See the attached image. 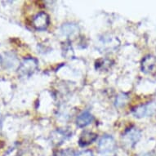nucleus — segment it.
<instances>
[{"label":"nucleus","mask_w":156,"mask_h":156,"mask_svg":"<svg viewBox=\"0 0 156 156\" xmlns=\"http://www.w3.org/2000/svg\"><path fill=\"white\" fill-rule=\"evenodd\" d=\"M98 150L102 156L117 155V144L113 136L110 135L103 136L98 143Z\"/></svg>","instance_id":"1"},{"label":"nucleus","mask_w":156,"mask_h":156,"mask_svg":"<svg viewBox=\"0 0 156 156\" xmlns=\"http://www.w3.org/2000/svg\"><path fill=\"white\" fill-rule=\"evenodd\" d=\"M156 111L155 103H147L145 105H139L133 110V115L136 118H144L151 116Z\"/></svg>","instance_id":"2"},{"label":"nucleus","mask_w":156,"mask_h":156,"mask_svg":"<svg viewBox=\"0 0 156 156\" xmlns=\"http://www.w3.org/2000/svg\"><path fill=\"white\" fill-rule=\"evenodd\" d=\"M50 19L48 15L44 12H38L33 18L32 24L37 30H45L49 26Z\"/></svg>","instance_id":"3"},{"label":"nucleus","mask_w":156,"mask_h":156,"mask_svg":"<svg viewBox=\"0 0 156 156\" xmlns=\"http://www.w3.org/2000/svg\"><path fill=\"white\" fill-rule=\"evenodd\" d=\"M141 138V132L136 128H132L126 131L123 135V142L129 147H133Z\"/></svg>","instance_id":"4"},{"label":"nucleus","mask_w":156,"mask_h":156,"mask_svg":"<svg viewBox=\"0 0 156 156\" xmlns=\"http://www.w3.org/2000/svg\"><path fill=\"white\" fill-rule=\"evenodd\" d=\"M38 67V62L34 58H27L20 67V72L24 75H30Z\"/></svg>","instance_id":"5"},{"label":"nucleus","mask_w":156,"mask_h":156,"mask_svg":"<svg viewBox=\"0 0 156 156\" xmlns=\"http://www.w3.org/2000/svg\"><path fill=\"white\" fill-rule=\"evenodd\" d=\"M97 138V134L89 131H85L81 134L79 140V144L80 146L84 147V146H89L93 141H95Z\"/></svg>","instance_id":"6"},{"label":"nucleus","mask_w":156,"mask_h":156,"mask_svg":"<svg viewBox=\"0 0 156 156\" xmlns=\"http://www.w3.org/2000/svg\"><path fill=\"white\" fill-rule=\"evenodd\" d=\"M94 118L90 112L84 111L82 114H80L76 119V124L79 128H84L86 126L89 125L92 123Z\"/></svg>","instance_id":"7"},{"label":"nucleus","mask_w":156,"mask_h":156,"mask_svg":"<svg viewBox=\"0 0 156 156\" xmlns=\"http://www.w3.org/2000/svg\"><path fill=\"white\" fill-rule=\"evenodd\" d=\"M156 62V58L153 56H146L141 62V69L145 73H148L151 71L153 67L154 66Z\"/></svg>","instance_id":"8"},{"label":"nucleus","mask_w":156,"mask_h":156,"mask_svg":"<svg viewBox=\"0 0 156 156\" xmlns=\"http://www.w3.org/2000/svg\"><path fill=\"white\" fill-rule=\"evenodd\" d=\"M74 156H94V154L91 151H83L76 154Z\"/></svg>","instance_id":"9"}]
</instances>
